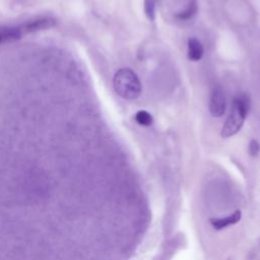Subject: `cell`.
Instances as JSON below:
<instances>
[{
	"label": "cell",
	"instance_id": "1",
	"mask_svg": "<svg viewBox=\"0 0 260 260\" xmlns=\"http://www.w3.org/2000/svg\"><path fill=\"white\" fill-rule=\"evenodd\" d=\"M250 109V98L247 93H238L234 100L231 113L221 129V136L231 137L239 132Z\"/></svg>",
	"mask_w": 260,
	"mask_h": 260
},
{
	"label": "cell",
	"instance_id": "2",
	"mask_svg": "<svg viewBox=\"0 0 260 260\" xmlns=\"http://www.w3.org/2000/svg\"><path fill=\"white\" fill-rule=\"evenodd\" d=\"M113 84L118 95L126 100H135L141 93V82L130 68L119 69L114 76Z\"/></svg>",
	"mask_w": 260,
	"mask_h": 260
},
{
	"label": "cell",
	"instance_id": "3",
	"mask_svg": "<svg viewBox=\"0 0 260 260\" xmlns=\"http://www.w3.org/2000/svg\"><path fill=\"white\" fill-rule=\"evenodd\" d=\"M225 111V96L221 87L213 89L209 100V112L213 117H220Z\"/></svg>",
	"mask_w": 260,
	"mask_h": 260
},
{
	"label": "cell",
	"instance_id": "4",
	"mask_svg": "<svg viewBox=\"0 0 260 260\" xmlns=\"http://www.w3.org/2000/svg\"><path fill=\"white\" fill-rule=\"evenodd\" d=\"M241 217H242V212L240 210H236L231 215L220 217V218H211L210 223L215 230H222L229 225L239 222Z\"/></svg>",
	"mask_w": 260,
	"mask_h": 260
},
{
	"label": "cell",
	"instance_id": "5",
	"mask_svg": "<svg viewBox=\"0 0 260 260\" xmlns=\"http://www.w3.org/2000/svg\"><path fill=\"white\" fill-rule=\"evenodd\" d=\"M204 53V49L203 46L201 44V42L195 38H191L188 40V58L191 61H199Z\"/></svg>",
	"mask_w": 260,
	"mask_h": 260
},
{
	"label": "cell",
	"instance_id": "6",
	"mask_svg": "<svg viewBox=\"0 0 260 260\" xmlns=\"http://www.w3.org/2000/svg\"><path fill=\"white\" fill-rule=\"evenodd\" d=\"M21 30L18 27L2 26L0 27V44L6 42H13L20 38Z\"/></svg>",
	"mask_w": 260,
	"mask_h": 260
},
{
	"label": "cell",
	"instance_id": "7",
	"mask_svg": "<svg viewBox=\"0 0 260 260\" xmlns=\"http://www.w3.org/2000/svg\"><path fill=\"white\" fill-rule=\"evenodd\" d=\"M53 24H54V22H53L52 19H38V20H34V21H30V22H27L23 26V29L25 31H35V30H39V29L50 27Z\"/></svg>",
	"mask_w": 260,
	"mask_h": 260
},
{
	"label": "cell",
	"instance_id": "8",
	"mask_svg": "<svg viewBox=\"0 0 260 260\" xmlns=\"http://www.w3.org/2000/svg\"><path fill=\"white\" fill-rule=\"evenodd\" d=\"M135 121L141 125V126H144V127H147V126H150L152 124V121H153V118L152 116L147 112V111H144V110H140L138 111L136 114H135Z\"/></svg>",
	"mask_w": 260,
	"mask_h": 260
},
{
	"label": "cell",
	"instance_id": "9",
	"mask_svg": "<svg viewBox=\"0 0 260 260\" xmlns=\"http://www.w3.org/2000/svg\"><path fill=\"white\" fill-rule=\"evenodd\" d=\"M197 12V3L195 0H192L189 5L181 12H179L177 14V17L182 19V20H185V19H189L191 18L195 13Z\"/></svg>",
	"mask_w": 260,
	"mask_h": 260
},
{
	"label": "cell",
	"instance_id": "10",
	"mask_svg": "<svg viewBox=\"0 0 260 260\" xmlns=\"http://www.w3.org/2000/svg\"><path fill=\"white\" fill-rule=\"evenodd\" d=\"M156 2L157 0H144V12L149 20L154 19Z\"/></svg>",
	"mask_w": 260,
	"mask_h": 260
},
{
	"label": "cell",
	"instance_id": "11",
	"mask_svg": "<svg viewBox=\"0 0 260 260\" xmlns=\"http://www.w3.org/2000/svg\"><path fill=\"white\" fill-rule=\"evenodd\" d=\"M249 153L252 155V156H257L258 153L260 152V144L257 140H251L250 143H249Z\"/></svg>",
	"mask_w": 260,
	"mask_h": 260
}]
</instances>
